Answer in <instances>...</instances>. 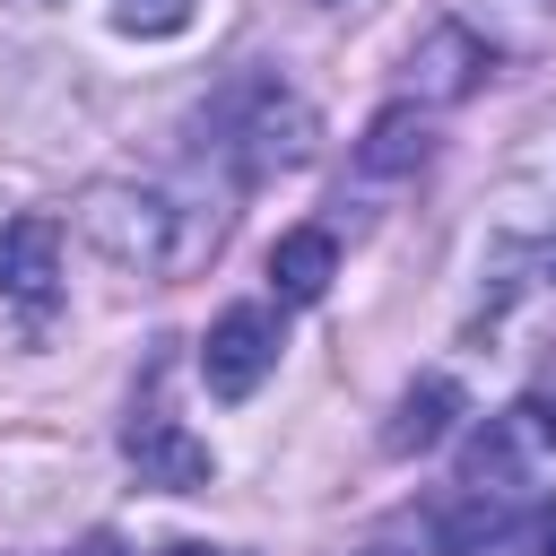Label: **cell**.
<instances>
[{"instance_id": "obj_3", "label": "cell", "mask_w": 556, "mask_h": 556, "mask_svg": "<svg viewBox=\"0 0 556 556\" xmlns=\"http://www.w3.org/2000/svg\"><path fill=\"white\" fill-rule=\"evenodd\" d=\"M269 365H278V321H269V304H226V313L208 321V339H200V382H208V400H252V391L269 382Z\"/></svg>"}, {"instance_id": "obj_6", "label": "cell", "mask_w": 556, "mask_h": 556, "mask_svg": "<svg viewBox=\"0 0 556 556\" xmlns=\"http://www.w3.org/2000/svg\"><path fill=\"white\" fill-rule=\"evenodd\" d=\"M52 278H61V217L26 208L0 226V304H52Z\"/></svg>"}, {"instance_id": "obj_10", "label": "cell", "mask_w": 556, "mask_h": 556, "mask_svg": "<svg viewBox=\"0 0 556 556\" xmlns=\"http://www.w3.org/2000/svg\"><path fill=\"white\" fill-rule=\"evenodd\" d=\"M191 17H200V0H113V26L139 35V43H165V35H182Z\"/></svg>"}, {"instance_id": "obj_1", "label": "cell", "mask_w": 556, "mask_h": 556, "mask_svg": "<svg viewBox=\"0 0 556 556\" xmlns=\"http://www.w3.org/2000/svg\"><path fill=\"white\" fill-rule=\"evenodd\" d=\"M78 243L122 278H182L217 252V217L156 191V182H96L78 200Z\"/></svg>"}, {"instance_id": "obj_2", "label": "cell", "mask_w": 556, "mask_h": 556, "mask_svg": "<svg viewBox=\"0 0 556 556\" xmlns=\"http://www.w3.org/2000/svg\"><path fill=\"white\" fill-rule=\"evenodd\" d=\"M217 130H226V148H235L243 174H287V165L313 156V104L287 96L278 78H243L217 104Z\"/></svg>"}, {"instance_id": "obj_4", "label": "cell", "mask_w": 556, "mask_h": 556, "mask_svg": "<svg viewBox=\"0 0 556 556\" xmlns=\"http://www.w3.org/2000/svg\"><path fill=\"white\" fill-rule=\"evenodd\" d=\"M122 452L139 460V478L148 486H165V495H191V486H208L217 478V460H208V443L191 434V426H174L165 408H148V417H130V434H122Z\"/></svg>"}, {"instance_id": "obj_8", "label": "cell", "mask_w": 556, "mask_h": 556, "mask_svg": "<svg viewBox=\"0 0 556 556\" xmlns=\"http://www.w3.org/2000/svg\"><path fill=\"white\" fill-rule=\"evenodd\" d=\"M426 148H434L426 113H417V104H382V113L365 122V139H356V165H365V174H417Z\"/></svg>"}, {"instance_id": "obj_13", "label": "cell", "mask_w": 556, "mask_h": 556, "mask_svg": "<svg viewBox=\"0 0 556 556\" xmlns=\"http://www.w3.org/2000/svg\"><path fill=\"white\" fill-rule=\"evenodd\" d=\"M547 269H556V252H547Z\"/></svg>"}, {"instance_id": "obj_9", "label": "cell", "mask_w": 556, "mask_h": 556, "mask_svg": "<svg viewBox=\"0 0 556 556\" xmlns=\"http://www.w3.org/2000/svg\"><path fill=\"white\" fill-rule=\"evenodd\" d=\"M452 417H460V391L443 382V374H426V382H408L400 391V417H391V452H426V443H443L452 434Z\"/></svg>"}, {"instance_id": "obj_11", "label": "cell", "mask_w": 556, "mask_h": 556, "mask_svg": "<svg viewBox=\"0 0 556 556\" xmlns=\"http://www.w3.org/2000/svg\"><path fill=\"white\" fill-rule=\"evenodd\" d=\"M78 556H130V547H122V539H113V530H96V539H87V547H78Z\"/></svg>"}, {"instance_id": "obj_12", "label": "cell", "mask_w": 556, "mask_h": 556, "mask_svg": "<svg viewBox=\"0 0 556 556\" xmlns=\"http://www.w3.org/2000/svg\"><path fill=\"white\" fill-rule=\"evenodd\" d=\"M182 556H208V547H182ZM217 556H243V547H217Z\"/></svg>"}, {"instance_id": "obj_5", "label": "cell", "mask_w": 556, "mask_h": 556, "mask_svg": "<svg viewBox=\"0 0 556 556\" xmlns=\"http://www.w3.org/2000/svg\"><path fill=\"white\" fill-rule=\"evenodd\" d=\"M486 78V43L469 26H426L408 52V104H460Z\"/></svg>"}, {"instance_id": "obj_7", "label": "cell", "mask_w": 556, "mask_h": 556, "mask_svg": "<svg viewBox=\"0 0 556 556\" xmlns=\"http://www.w3.org/2000/svg\"><path fill=\"white\" fill-rule=\"evenodd\" d=\"M330 278H339V243H330L321 226H295V235L269 243V287H278V304H321Z\"/></svg>"}]
</instances>
